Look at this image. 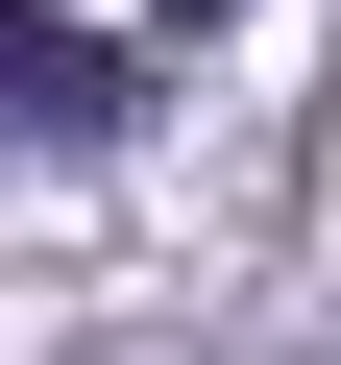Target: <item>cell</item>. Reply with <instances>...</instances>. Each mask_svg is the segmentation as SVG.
Listing matches in <instances>:
<instances>
[{"label":"cell","mask_w":341,"mask_h":365,"mask_svg":"<svg viewBox=\"0 0 341 365\" xmlns=\"http://www.w3.org/2000/svg\"><path fill=\"white\" fill-rule=\"evenodd\" d=\"M0 98H25V146H122L146 98H122V49L73 25V0H25V25H0Z\"/></svg>","instance_id":"1"},{"label":"cell","mask_w":341,"mask_h":365,"mask_svg":"<svg viewBox=\"0 0 341 365\" xmlns=\"http://www.w3.org/2000/svg\"><path fill=\"white\" fill-rule=\"evenodd\" d=\"M170 25H220V0H170Z\"/></svg>","instance_id":"2"}]
</instances>
